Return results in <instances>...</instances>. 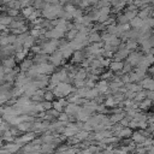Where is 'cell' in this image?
I'll use <instances>...</instances> for the list:
<instances>
[{
  "mask_svg": "<svg viewBox=\"0 0 154 154\" xmlns=\"http://www.w3.org/2000/svg\"><path fill=\"white\" fill-rule=\"evenodd\" d=\"M17 15H18V10H16V9H10L9 10V16L10 17H15Z\"/></svg>",
  "mask_w": 154,
  "mask_h": 154,
  "instance_id": "8992f818",
  "label": "cell"
},
{
  "mask_svg": "<svg viewBox=\"0 0 154 154\" xmlns=\"http://www.w3.org/2000/svg\"><path fill=\"white\" fill-rule=\"evenodd\" d=\"M63 6L60 4H57V5H51V4H46L43 6V16L47 17V18H56L57 16H60L63 13Z\"/></svg>",
  "mask_w": 154,
  "mask_h": 154,
  "instance_id": "6da1fadb",
  "label": "cell"
},
{
  "mask_svg": "<svg viewBox=\"0 0 154 154\" xmlns=\"http://www.w3.org/2000/svg\"><path fill=\"white\" fill-rule=\"evenodd\" d=\"M3 75H4V71H3V69H0V78L3 77Z\"/></svg>",
  "mask_w": 154,
  "mask_h": 154,
  "instance_id": "ba28073f",
  "label": "cell"
},
{
  "mask_svg": "<svg viewBox=\"0 0 154 154\" xmlns=\"http://www.w3.org/2000/svg\"><path fill=\"white\" fill-rule=\"evenodd\" d=\"M75 10H76V9H75L72 5H66V6H65V12L69 13V15H71V16H72V13L75 12Z\"/></svg>",
  "mask_w": 154,
  "mask_h": 154,
  "instance_id": "5b68a950",
  "label": "cell"
},
{
  "mask_svg": "<svg viewBox=\"0 0 154 154\" xmlns=\"http://www.w3.org/2000/svg\"><path fill=\"white\" fill-rule=\"evenodd\" d=\"M35 10H34V7H31V6H27V7H24L23 9V15L25 16V17H30L31 16V13L34 12Z\"/></svg>",
  "mask_w": 154,
  "mask_h": 154,
  "instance_id": "3957f363",
  "label": "cell"
},
{
  "mask_svg": "<svg viewBox=\"0 0 154 154\" xmlns=\"http://www.w3.org/2000/svg\"><path fill=\"white\" fill-rule=\"evenodd\" d=\"M142 23H143V19H141L140 17H134V18L131 19V25L135 27V28L142 27Z\"/></svg>",
  "mask_w": 154,
  "mask_h": 154,
  "instance_id": "7a4b0ae2",
  "label": "cell"
},
{
  "mask_svg": "<svg viewBox=\"0 0 154 154\" xmlns=\"http://www.w3.org/2000/svg\"><path fill=\"white\" fill-rule=\"evenodd\" d=\"M121 66H122V64H119V63H117V64H113V65H112V68H113V69H116V70L121 69Z\"/></svg>",
  "mask_w": 154,
  "mask_h": 154,
  "instance_id": "52a82bcc",
  "label": "cell"
},
{
  "mask_svg": "<svg viewBox=\"0 0 154 154\" xmlns=\"http://www.w3.org/2000/svg\"><path fill=\"white\" fill-rule=\"evenodd\" d=\"M11 21H12V18H11L10 16H4V17H1V18H0V24L6 25V24L11 23Z\"/></svg>",
  "mask_w": 154,
  "mask_h": 154,
  "instance_id": "277c9868",
  "label": "cell"
}]
</instances>
